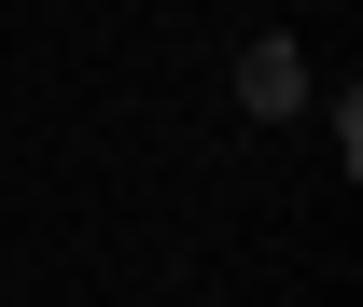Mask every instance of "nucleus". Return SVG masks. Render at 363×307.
<instances>
[{
	"mask_svg": "<svg viewBox=\"0 0 363 307\" xmlns=\"http://www.w3.org/2000/svg\"><path fill=\"white\" fill-rule=\"evenodd\" d=\"M308 43H294V28H266V43L238 56V112H252V126H279V112H308Z\"/></svg>",
	"mask_w": 363,
	"mask_h": 307,
	"instance_id": "obj_1",
	"label": "nucleus"
}]
</instances>
